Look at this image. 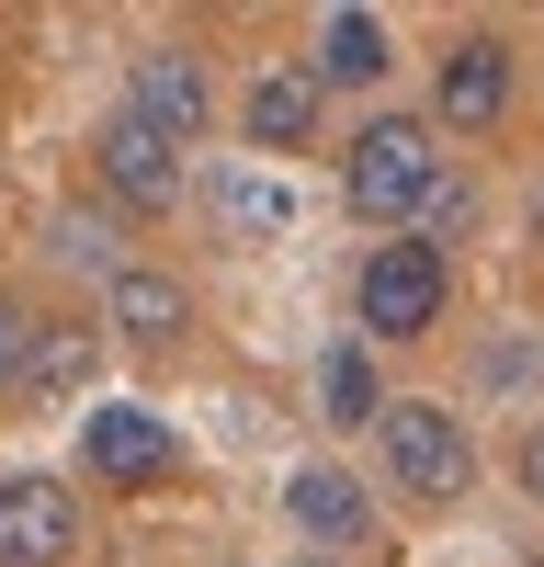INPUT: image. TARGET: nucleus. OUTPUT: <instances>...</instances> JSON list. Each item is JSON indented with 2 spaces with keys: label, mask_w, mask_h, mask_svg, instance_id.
Here are the masks:
<instances>
[{
  "label": "nucleus",
  "mask_w": 544,
  "mask_h": 567,
  "mask_svg": "<svg viewBox=\"0 0 544 567\" xmlns=\"http://www.w3.org/2000/svg\"><path fill=\"white\" fill-rule=\"evenodd\" d=\"M341 194H352V216H420L431 194H442V136H431V114H375L352 136V159H341Z\"/></svg>",
  "instance_id": "1"
},
{
  "label": "nucleus",
  "mask_w": 544,
  "mask_h": 567,
  "mask_svg": "<svg viewBox=\"0 0 544 567\" xmlns=\"http://www.w3.org/2000/svg\"><path fill=\"white\" fill-rule=\"evenodd\" d=\"M453 307V261L420 250V239H375L352 272V318H363V341H431Z\"/></svg>",
  "instance_id": "2"
},
{
  "label": "nucleus",
  "mask_w": 544,
  "mask_h": 567,
  "mask_svg": "<svg viewBox=\"0 0 544 567\" xmlns=\"http://www.w3.org/2000/svg\"><path fill=\"white\" fill-rule=\"evenodd\" d=\"M375 443H386V477L420 499V511H453V499L477 488V432H465L442 398H386Z\"/></svg>",
  "instance_id": "3"
},
{
  "label": "nucleus",
  "mask_w": 544,
  "mask_h": 567,
  "mask_svg": "<svg viewBox=\"0 0 544 567\" xmlns=\"http://www.w3.org/2000/svg\"><path fill=\"white\" fill-rule=\"evenodd\" d=\"M170 465H181V432L159 409H125V398L80 409V477L91 488H159Z\"/></svg>",
  "instance_id": "4"
},
{
  "label": "nucleus",
  "mask_w": 544,
  "mask_h": 567,
  "mask_svg": "<svg viewBox=\"0 0 544 567\" xmlns=\"http://www.w3.org/2000/svg\"><path fill=\"white\" fill-rule=\"evenodd\" d=\"M125 114L148 125V136H170V148H193L205 114H216L205 58H193V45H148V58H125Z\"/></svg>",
  "instance_id": "5"
},
{
  "label": "nucleus",
  "mask_w": 544,
  "mask_h": 567,
  "mask_svg": "<svg viewBox=\"0 0 544 567\" xmlns=\"http://www.w3.org/2000/svg\"><path fill=\"white\" fill-rule=\"evenodd\" d=\"M91 171H103L114 216H170V205H181V148H170V136H148L136 114H103V136H91Z\"/></svg>",
  "instance_id": "6"
},
{
  "label": "nucleus",
  "mask_w": 544,
  "mask_h": 567,
  "mask_svg": "<svg viewBox=\"0 0 544 567\" xmlns=\"http://www.w3.org/2000/svg\"><path fill=\"white\" fill-rule=\"evenodd\" d=\"M80 556V488L69 477H0V567H69Z\"/></svg>",
  "instance_id": "7"
},
{
  "label": "nucleus",
  "mask_w": 544,
  "mask_h": 567,
  "mask_svg": "<svg viewBox=\"0 0 544 567\" xmlns=\"http://www.w3.org/2000/svg\"><path fill=\"white\" fill-rule=\"evenodd\" d=\"M499 114H511V45H499V34H453L431 58V125L488 136Z\"/></svg>",
  "instance_id": "8"
},
{
  "label": "nucleus",
  "mask_w": 544,
  "mask_h": 567,
  "mask_svg": "<svg viewBox=\"0 0 544 567\" xmlns=\"http://www.w3.org/2000/svg\"><path fill=\"white\" fill-rule=\"evenodd\" d=\"M103 329H114V341H136V352L181 341V329H193V296H181V272H159V261H125V272L103 284Z\"/></svg>",
  "instance_id": "9"
},
{
  "label": "nucleus",
  "mask_w": 544,
  "mask_h": 567,
  "mask_svg": "<svg viewBox=\"0 0 544 567\" xmlns=\"http://www.w3.org/2000/svg\"><path fill=\"white\" fill-rule=\"evenodd\" d=\"M284 511H295V534H306L317 556H341V545L375 534V499H363L352 465H295V477H284Z\"/></svg>",
  "instance_id": "10"
},
{
  "label": "nucleus",
  "mask_w": 544,
  "mask_h": 567,
  "mask_svg": "<svg viewBox=\"0 0 544 567\" xmlns=\"http://www.w3.org/2000/svg\"><path fill=\"white\" fill-rule=\"evenodd\" d=\"M386 69H397V34H386V12L341 0V12L317 23V58H306V80H317V91H375Z\"/></svg>",
  "instance_id": "11"
},
{
  "label": "nucleus",
  "mask_w": 544,
  "mask_h": 567,
  "mask_svg": "<svg viewBox=\"0 0 544 567\" xmlns=\"http://www.w3.org/2000/svg\"><path fill=\"white\" fill-rule=\"evenodd\" d=\"M317 103H329V91H317L306 69H250V91H239V136L284 159V148H306V136H317Z\"/></svg>",
  "instance_id": "12"
},
{
  "label": "nucleus",
  "mask_w": 544,
  "mask_h": 567,
  "mask_svg": "<svg viewBox=\"0 0 544 567\" xmlns=\"http://www.w3.org/2000/svg\"><path fill=\"white\" fill-rule=\"evenodd\" d=\"M216 227H227V239H284V227H295L284 171H216Z\"/></svg>",
  "instance_id": "13"
},
{
  "label": "nucleus",
  "mask_w": 544,
  "mask_h": 567,
  "mask_svg": "<svg viewBox=\"0 0 544 567\" xmlns=\"http://www.w3.org/2000/svg\"><path fill=\"white\" fill-rule=\"evenodd\" d=\"M317 420H329V432L386 420V386H375V352H363V341H341L329 363H317Z\"/></svg>",
  "instance_id": "14"
},
{
  "label": "nucleus",
  "mask_w": 544,
  "mask_h": 567,
  "mask_svg": "<svg viewBox=\"0 0 544 567\" xmlns=\"http://www.w3.org/2000/svg\"><path fill=\"white\" fill-rule=\"evenodd\" d=\"M80 386H91V329H80V318H45V329H34L23 398H80Z\"/></svg>",
  "instance_id": "15"
},
{
  "label": "nucleus",
  "mask_w": 544,
  "mask_h": 567,
  "mask_svg": "<svg viewBox=\"0 0 544 567\" xmlns=\"http://www.w3.org/2000/svg\"><path fill=\"white\" fill-rule=\"evenodd\" d=\"M34 329H45V318H23L12 296H0V398H23V374H34Z\"/></svg>",
  "instance_id": "16"
},
{
  "label": "nucleus",
  "mask_w": 544,
  "mask_h": 567,
  "mask_svg": "<svg viewBox=\"0 0 544 567\" xmlns=\"http://www.w3.org/2000/svg\"><path fill=\"white\" fill-rule=\"evenodd\" d=\"M57 250H69V261H103V284L125 272V261H114V216H80V205H69V216H57Z\"/></svg>",
  "instance_id": "17"
},
{
  "label": "nucleus",
  "mask_w": 544,
  "mask_h": 567,
  "mask_svg": "<svg viewBox=\"0 0 544 567\" xmlns=\"http://www.w3.org/2000/svg\"><path fill=\"white\" fill-rule=\"evenodd\" d=\"M465 216H477V194H465V182H442V194L420 205V250H442V239H453Z\"/></svg>",
  "instance_id": "18"
},
{
  "label": "nucleus",
  "mask_w": 544,
  "mask_h": 567,
  "mask_svg": "<svg viewBox=\"0 0 544 567\" xmlns=\"http://www.w3.org/2000/svg\"><path fill=\"white\" fill-rule=\"evenodd\" d=\"M522 488L544 499V420H533V432H522Z\"/></svg>",
  "instance_id": "19"
},
{
  "label": "nucleus",
  "mask_w": 544,
  "mask_h": 567,
  "mask_svg": "<svg viewBox=\"0 0 544 567\" xmlns=\"http://www.w3.org/2000/svg\"><path fill=\"white\" fill-rule=\"evenodd\" d=\"M533 250H544V205H533Z\"/></svg>",
  "instance_id": "20"
},
{
  "label": "nucleus",
  "mask_w": 544,
  "mask_h": 567,
  "mask_svg": "<svg viewBox=\"0 0 544 567\" xmlns=\"http://www.w3.org/2000/svg\"><path fill=\"white\" fill-rule=\"evenodd\" d=\"M295 567H341V556H295Z\"/></svg>",
  "instance_id": "21"
},
{
  "label": "nucleus",
  "mask_w": 544,
  "mask_h": 567,
  "mask_svg": "<svg viewBox=\"0 0 544 567\" xmlns=\"http://www.w3.org/2000/svg\"><path fill=\"white\" fill-rule=\"evenodd\" d=\"M533 567H544V556H533Z\"/></svg>",
  "instance_id": "22"
}]
</instances>
